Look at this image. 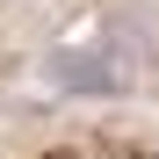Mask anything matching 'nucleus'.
Segmentation results:
<instances>
[{
    "mask_svg": "<svg viewBox=\"0 0 159 159\" xmlns=\"http://www.w3.org/2000/svg\"><path fill=\"white\" fill-rule=\"evenodd\" d=\"M43 80H51L58 94H72V101H101V94L123 87L116 58H109V51H94V43H65V51H51V58H43Z\"/></svg>",
    "mask_w": 159,
    "mask_h": 159,
    "instance_id": "f257e3e1",
    "label": "nucleus"
}]
</instances>
